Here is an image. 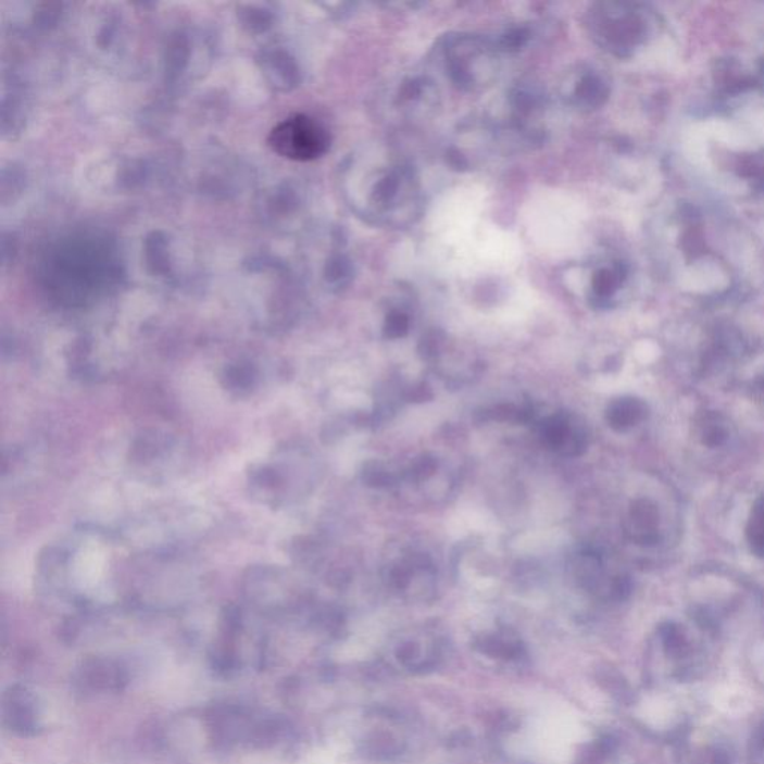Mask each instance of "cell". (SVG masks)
I'll return each mask as SVG.
<instances>
[{
    "label": "cell",
    "instance_id": "6da1fadb",
    "mask_svg": "<svg viewBox=\"0 0 764 764\" xmlns=\"http://www.w3.org/2000/svg\"><path fill=\"white\" fill-rule=\"evenodd\" d=\"M363 214L371 224L383 227H408L422 217L423 191L418 177L398 155L371 153L366 174Z\"/></svg>",
    "mask_w": 764,
    "mask_h": 764
},
{
    "label": "cell",
    "instance_id": "7a4b0ae2",
    "mask_svg": "<svg viewBox=\"0 0 764 764\" xmlns=\"http://www.w3.org/2000/svg\"><path fill=\"white\" fill-rule=\"evenodd\" d=\"M442 54L447 75L459 89H483L498 75L500 53L493 39L474 35L448 36Z\"/></svg>",
    "mask_w": 764,
    "mask_h": 764
},
{
    "label": "cell",
    "instance_id": "3957f363",
    "mask_svg": "<svg viewBox=\"0 0 764 764\" xmlns=\"http://www.w3.org/2000/svg\"><path fill=\"white\" fill-rule=\"evenodd\" d=\"M586 23L593 41L618 58L630 55L647 36L646 20L629 3H596L588 11Z\"/></svg>",
    "mask_w": 764,
    "mask_h": 764
},
{
    "label": "cell",
    "instance_id": "277c9868",
    "mask_svg": "<svg viewBox=\"0 0 764 764\" xmlns=\"http://www.w3.org/2000/svg\"><path fill=\"white\" fill-rule=\"evenodd\" d=\"M267 146L284 159L312 162L330 150L331 136L317 120L305 114H295L271 130Z\"/></svg>",
    "mask_w": 764,
    "mask_h": 764
},
{
    "label": "cell",
    "instance_id": "5b68a950",
    "mask_svg": "<svg viewBox=\"0 0 764 764\" xmlns=\"http://www.w3.org/2000/svg\"><path fill=\"white\" fill-rule=\"evenodd\" d=\"M0 715L8 734L17 738H35L42 730V711L38 696L23 684H14L3 691Z\"/></svg>",
    "mask_w": 764,
    "mask_h": 764
},
{
    "label": "cell",
    "instance_id": "8992f818",
    "mask_svg": "<svg viewBox=\"0 0 764 764\" xmlns=\"http://www.w3.org/2000/svg\"><path fill=\"white\" fill-rule=\"evenodd\" d=\"M75 682L82 690L90 693H111L122 690L127 682V676L123 667L112 660L90 659L79 665Z\"/></svg>",
    "mask_w": 764,
    "mask_h": 764
},
{
    "label": "cell",
    "instance_id": "52a82bcc",
    "mask_svg": "<svg viewBox=\"0 0 764 764\" xmlns=\"http://www.w3.org/2000/svg\"><path fill=\"white\" fill-rule=\"evenodd\" d=\"M610 83L598 71L579 72L575 82L567 84L566 102L579 111H593L605 105L610 98Z\"/></svg>",
    "mask_w": 764,
    "mask_h": 764
},
{
    "label": "cell",
    "instance_id": "ba28073f",
    "mask_svg": "<svg viewBox=\"0 0 764 764\" xmlns=\"http://www.w3.org/2000/svg\"><path fill=\"white\" fill-rule=\"evenodd\" d=\"M627 266L622 262L612 263L611 266L600 267L591 278V300L598 305H605L626 281Z\"/></svg>",
    "mask_w": 764,
    "mask_h": 764
},
{
    "label": "cell",
    "instance_id": "9c48e42d",
    "mask_svg": "<svg viewBox=\"0 0 764 764\" xmlns=\"http://www.w3.org/2000/svg\"><path fill=\"white\" fill-rule=\"evenodd\" d=\"M646 405L638 399H618L608 411V422L617 430H626L646 417Z\"/></svg>",
    "mask_w": 764,
    "mask_h": 764
},
{
    "label": "cell",
    "instance_id": "30bf717a",
    "mask_svg": "<svg viewBox=\"0 0 764 764\" xmlns=\"http://www.w3.org/2000/svg\"><path fill=\"white\" fill-rule=\"evenodd\" d=\"M630 518L631 523H634L635 534L638 536L639 541L648 543L657 539L655 530H657L659 526V514L657 510H655L651 503L646 502V500L635 503Z\"/></svg>",
    "mask_w": 764,
    "mask_h": 764
},
{
    "label": "cell",
    "instance_id": "8fae6325",
    "mask_svg": "<svg viewBox=\"0 0 764 764\" xmlns=\"http://www.w3.org/2000/svg\"><path fill=\"white\" fill-rule=\"evenodd\" d=\"M478 648L481 650V653L494 659L514 660L523 654L522 643L499 635L484 638L483 641L478 643Z\"/></svg>",
    "mask_w": 764,
    "mask_h": 764
},
{
    "label": "cell",
    "instance_id": "7c38bea8",
    "mask_svg": "<svg viewBox=\"0 0 764 764\" xmlns=\"http://www.w3.org/2000/svg\"><path fill=\"white\" fill-rule=\"evenodd\" d=\"M531 32L526 26H515L511 29L503 30L502 34L493 39L499 53H517L522 48L526 47L530 41Z\"/></svg>",
    "mask_w": 764,
    "mask_h": 764
},
{
    "label": "cell",
    "instance_id": "4fadbf2b",
    "mask_svg": "<svg viewBox=\"0 0 764 764\" xmlns=\"http://www.w3.org/2000/svg\"><path fill=\"white\" fill-rule=\"evenodd\" d=\"M747 535L754 553L764 558V500L754 508L750 524H748Z\"/></svg>",
    "mask_w": 764,
    "mask_h": 764
},
{
    "label": "cell",
    "instance_id": "5bb4252c",
    "mask_svg": "<svg viewBox=\"0 0 764 764\" xmlns=\"http://www.w3.org/2000/svg\"><path fill=\"white\" fill-rule=\"evenodd\" d=\"M681 247L688 259H698L699 255L705 253L706 242L703 231L698 226H691L690 229L684 231Z\"/></svg>",
    "mask_w": 764,
    "mask_h": 764
},
{
    "label": "cell",
    "instance_id": "9a60e30c",
    "mask_svg": "<svg viewBox=\"0 0 764 764\" xmlns=\"http://www.w3.org/2000/svg\"><path fill=\"white\" fill-rule=\"evenodd\" d=\"M543 436L551 447L566 446L567 439H569V424L563 418H551L543 427Z\"/></svg>",
    "mask_w": 764,
    "mask_h": 764
},
{
    "label": "cell",
    "instance_id": "2e32d148",
    "mask_svg": "<svg viewBox=\"0 0 764 764\" xmlns=\"http://www.w3.org/2000/svg\"><path fill=\"white\" fill-rule=\"evenodd\" d=\"M408 330H410V317L405 312L393 310L387 315L386 326H384V334L387 338H402L408 334Z\"/></svg>",
    "mask_w": 764,
    "mask_h": 764
},
{
    "label": "cell",
    "instance_id": "e0dca14e",
    "mask_svg": "<svg viewBox=\"0 0 764 764\" xmlns=\"http://www.w3.org/2000/svg\"><path fill=\"white\" fill-rule=\"evenodd\" d=\"M739 174L747 178H763L764 177V155L753 154L743 159L739 165Z\"/></svg>",
    "mask_w": 764,
    "mask_h": 764
},
{
    "label": "cell",
    "instance_id": "ac0fdd59",
    "mask_svg": "<svg viewBox=\"0 0 764 764\" xmlns=\"http://www.w3.org/2000/svg\"><path fill=\"white\" fill-rule=\"evenodd\" d=\"M726 438V429L719 423H711V426H706L705 431H703V442L710 447L722 446Z\"/></svg>",
    "mask_w": 764,
    "mask_h": 764
}]
</instances>
